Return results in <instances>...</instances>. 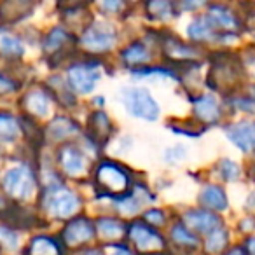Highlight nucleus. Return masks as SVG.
I'll return each mask as SVG.
<instances>
[{
	"instance_id": "obj_1",
	"label": "nucleus",
	"mask_w": 255,
	"mask_h": 255,
	"mask_svg": "<svg viewBox=\"0 0 255 255\" xmlns=\"http://www.w3.org/2000/svg\"><path fill=\"white\" fill-rule=\"evenodd\" d=\"M95 189L100 198H121L126 199L129 196V177L121 166L114 163H102L95 173Z\"/></svg>"
},
{
	"instance_id": "obj_2",
	"label": "nucleus",
	"mask_w": 255,
	"mask_h": 255,
	"mask_svg": "<svg viewBox=\"0 0 255 255\" xmlns=\"http://www.w3.org/2000/svg\"><path fill=\"white\" fill-rule=\"evenodd\" d=\"M121 100L131 116L145 121H156L159 117V105L147 89L124 88L121 91Z\"/></svg>"
},
{
	"instance_id": "obj_3",
	"label": "nucleus",
	"mask_w": 255,
	"mask_h": 255,
	"mask_svg": "<svg viewBox=\"0 0 255 255\" xmlns=\"http://www.w3.org/2000/svg\"><path fill=\"white\" fill-rule=\"evenodd\" d=\"M81 206L79 198L61 185H51L44 194V208L56 219H68Z\"/></svg>"
},
{
	"instance_id": "obj_4",
	"label": "nucleus",
	"mask_w": 255,
	"mask_h": 255,
	"mask_svg": "<svg viewBox=\"0 0 255 255\" xmlns=\"http://www.w3.org/2000/svg\"><path fill=\"white\" fill-rule=\"evenodd\" d=\"M2 187H4L5 194L11 196L12 199L25 201L32 196L33 189H35V177L28 166L11 168L5 171L4 178H2Z\"/></svg>"
},
{
	"instance_id": "obj_5",
	"label": "nucleus",
	"mask_w": 255,
	"mask_h": 255,
	"mask_svg": "<svg viewBox=\"0 0 255 255\" xmlns=\"http://www.w3.org/2000/svg\"><path fill=\"white\" fill-rule=\"evenodd\" d=\"M220 58L213 60V67L210 72L208 82L212 88H219L222 89L224 86H236L238 81L243 75V68L238 63L236 60L226 56V54H219Z\"/></svg>"
},
{
	"instance_id": "obj_6",
	"label": "nucleus",
	"mask_w": 255,
	"mask_h": 255,
	"mask_svg": "<svg viewBox=\"0 0 255 255\" xmlns=\"http://www.w3.org/2000/svg\"><path fill=\"white\" fill-rule=\"evenodd\" d=\"M117 40L116 30L107 23H96V25L86 28L81 44L91 53H105L112 49Z\"/></svg>"
},
{
	"instance_id": "obj_7",
	"label": "nucleus",
	"mask_w": 255,
	"mask_h": 255,
	"mask_svg": "<svg viewBox=\"0 0 255 255\" xmlns=\"http://www.w3.org/2000/svg\"><path fill=\"white\" fill-rule=\"evenodd\" d=\"M128 236L129 240L135 243V247L138 248L142 254H157L159 250L164 248V241L156 231L150 226L142 222H135L129 229H128Z\"/></svg>"
},
{
	"instance_id": "obj_8",
	"label": "nucleus",
	"mask_w": 255,
	"mask_h": 255,
	"mask_svg": "<svg viewBox=\"0 0 255 255\" xmlns=\"http://www.w3.org/2000/svg\"><path fill=\"white\" fill-rule=\"evenodd\" d=\"M100 79V72L96 68V65L89 63H79L68 68L67 72V82L70 86V89L77 93H91L96 86V81Z\"/></svg>"
},
{
	"instance_id": "obj_9",
	"label": "nucleus",
	"mask_w": 255,
	"mask_h": 255,
	"mask_svg": "<svg viewBox=\"0 0 255 255\" xmlns=\"http://www.w3.org/2000/svg\"><path fill=\"white\" fill-rule=\"evenodd\" d=\"M96 234V227L91 220L88 219H79L72 220L67 224L63 231V241L68 247H79V245H84L88 241H91Z\"/></svg>"
},
{
	"instance_id": "obj_10",
	"label": "nucleus",
	"mask_w": 255,
	"mask_h": 255,
	"mask_svg": "<svg viewBox=\"0 0 255 255\" xmlns=\"http://www.w3.org/2000/svg\"><path fill=\"white\" fill-rule=\"evenodd\" d=\"M227 136L243 152H252L255 149V124L238 123L227 128Z\"/></svg>"
},
{
	"instance_id": "obj_11",
	"label": "nucleus",
	"mask_w": 255,
	"mask_h": 255,
	"mask_svg": "<svg viewBox=\"0 0 255 255\" xmlns=\"http://www.w3.org/2000/svg\"><path fill=\"white\" fill-rule=\"evenodd\" d=\"M185 224H187V229L212 234L213 231L219 229L220 219L208 210H191V212L185 213Z\"/></svg>"
},
{
	"instance_id": "obj_12",
	"label": "nucleus",
	"mask_w": 255,
	"mask_h": 255,
	"mask_svg": "<svg viewBox=\"0 0 255 255\" xmlns=\"http://www.w3.org/2000/svg\"><path fill=\"white\" fill-rule=\"evenodd\" d=\"M60 164L63 171L70 177H77L86 170V157L81 149L75 145H67L60 152Z\"/></svg>"
},
{
	"instance_id": "obj_13",
	"label": "nucleus",
	"mask_w": 255,
	"mask_h": 255,
	"mask_svg": "<svg viewBox=\"0 0 255 255\" xmlns=\"http://www.w3.org/2000/svg\"><path fill=\"white\" fill-rule=\"evenodd\" d=\"M89 133H91L93 142L100 143V145H103L109 140L110 133H112V123H110L105 112L96 110L93 114L91 119H89Z\"/></svg>"
},
{
	"instance_id": "obj_14",
	"label": "nucleus",
	"mask_w": 255,
	"mask_h": 255,
	"mask_svg": "<svg viewBox=\"0 0 255 255\" xmlns=\"http://www.w3.org/2000/svg\"><path fill=\"white\" fill-rule=\"evenodd\" d=\"M194 112L196 117L206 124L217 123L220 119V107L213 96H199V98H196Z\"/></svg>"
},
{
	"instance_id": "obj_15",
	"label": "nucleus",
	"mask_w": 255,
	"mask_h": 255,
	"mask_svg": "<svg viewBox=\"0 0 255 255\" xmlns=\"http://www.w3.org/2000/svg\"><path fill=\"white\" fill-rule=\"evenodd\" d=\"M210 18V21L215 25V28L220 30H227V32H234V30L240 26L238 18L224 5H212L210 12L206 14Z\"/></svg>"
},
{
	"instance_id": "obj_16",
	"label": "nucleus",
	"mask_w": 255,
	"mask_h": 255,
	"mask_svg": "<svg viewBox=\"0 0 255 255\" xmlns=\"http://www.w3.org/2000/svg\"><path fill=\"white\" fill-rule=\"evenodd\" d=\"M199 203L205 208L213 210V212H222V210L227 208L226 192L219 185H208V187L203 189L201 196H199Z\"/></svg>"
},
{
	"instance_id": "obj_17",
	"label": "nucleus",
	"mask_w": 255,
	"mask_h": 255,
	"mask_svg": "<svg viewBox=\"0 0 255 255\" xmlns=\"http://www.w3.org/2000/svg\"><path fill=\"white\" fill-rule=\"evenodd\" d=\"M23 105L28 110V114H33V116L39 117L47 116V112H49V96L44 91H40V89H32V91L26 93Z\"/></svg>"
},
{
	"instance_id": "obj_18",
	"label": "nucleus",
	"mask_w": 255,
	"mask_h": 255,
	"mask_svg": "<svg viewBox=\"0 0 255 255\" xmlns=\"http://www.w3.org/2000/svg\"><path fill=\"white\" fill-rule=\"evenodd\" d=\"M77 131H79V128L74 121L67 119V117H56V119L49 124V128H47V136H49L51 140L60 142V140H65V138H68V136L75 135Z\"/></svg>"
},
{
	"instance_id": "obj_19",
	"label": "nucleus",
	"mask_w": 255,
	"mask_h": 255,
	"mask_svg": "<svg viewBox=\"0 0 255 255\" xmlns=\"http://www.w3.org/2000/svg\"><path fill=\"white\" fill-rule=\"evenodd\" d=\"M215 25L210 21L208 16H201V18H196L194 21L189 25V37L192 40H210L213 39L215 35Z\"/></svg>"
},
{
	"instance_id": "obj_20",
	"label": "nucleus",
	"mask_w": 255,
	"mask_h": 255,
	"mask_svg": "<svg viewBox=\"0 0 255 255\" xmlns=\"http://www.w3.org/2000/svg\"><path fill=\"white\" fill-rule=\"evenodd\" d=\"M164 53L168 54L170 58H175V60H191V58H196L198 56V49L192 46H187L184 44L182 40L175 39H166L164 40Z\"/></svg>"
},
{
	"instance_id": "obj_21",
	"label": "nucleus",
	"mask_w": 255,
	"mask_h": 255,
	"mask_svg": "<svg viewBox=\"0 0 255 255\" xmlns=\"http://www.w3.org/2000/svg\"><path fill=\"white\" fill-rule=\"evenodd\" d=\"M68 40H70V33H68L67 30L58 26V28H53L49 33H47V37L44 39L42 47L47 54H58L65 46H67Z\"/></svg>"
},
{
	"instance_id": "obj_22",
	"label": "nucleus",
	"mask_w": 255,
	"mask_h": 255,
	"mask_svg": "<svg viewBox=\"0 0 255 255\" xmlns=\"http://www.w3.org/2000/svg\"><path fill=\"white\" fill-rule=\"evenodd\" d=\"M26 255H61L60 245L47 236H39L30 243Z\"/></svg>"
},
{
	"instance_id": "obj_23",
	"label": "nucleus",
	"mask_w": 255,
	"mask_h": 255,
	"mask_svg": "<svg viewBox=\"0 0 255 255\" xmlns=\"http://www.w3.org/2000/svg\"><path fill=\"white\" fill-rule=\"evenodd\" d=\"M23 53H25V47L18 37L7 32L0 33V54L7 58H19L23 56Z\"/></svg>"
},
{
	"instance_id": "obj_24",
	"label": "nucleus",
	"mask_w": 255,
	"mask_h": 255,
	"mask_svg": "<svg viewBox=\"0 0 255 255\" xmlns=\"http://www.w3.org/2000/svg\"><path fill=\"white\" fill-rule=\"evenodd\" d=\"M123 60L126 61L128 65L136 67V65L147 63V61L150 60V53L147 51V47L143 46L142 42H135L123 51Z\"/></svg>"
},
{
	"instance_id": "obj_25",
	"label": "nucleus",
	"mask_w": 255,
	"mask_h": 255,
	"mask_svg": "<svg viewBox=\"0 0 255 255\" xmlns=\"http://www.w3.org/2000/svg\"><path fill=\"white\" fill-rule=\"evenodd\" d=\"M96 233L100 236L107 238V240H114V238H121L124 233H126V227H124L123 222L114 219H100L96 220Z\"/></svg>"
},
{
	"instance_id": "obj_26",
	"label": "nucleus",
	"mask_w": 255,
	"mask_h": 255,
	"mask_svg": "<svg viewBox=\"0 0 255 255\" xmlns=\"http://www.w3.org/2000/svg\"><path fill=\"white\" fill-rule=\"evenodd\" d=\"M19 133L16 119L9 114H0V142H12Z\"/></svg>"
},
{
	"instance_id": "obj_27",
	"label": "nucleus",
	"mask_w": 255,
	"mask_h": 255,
	"mask_svg": "<svg viewBox=\"0 0 255 255\" xmlns=\"http://www.w3.org/2000/svg\"><path fill=\"white\" fill-rule=\"evenodd\" d=\"M171 238H173L175 243L185 245V247H196V245H198L196 236L187 229V226H184V224H177V226L171 229Z\"/></svg>"
},
{
	"instance_id": "obj_28",
	"label": "nucleus",
	"mask_w": 255,
	"mask_h": 255,
	"mask_svg": "<svg viewBox=\"0 0 255 255\" xmlns=\"http://www.w3.org/2000/svg\"><path fill=\"white\" fill-rule=\"evenodd\" d=\"M32 11V4H26V2H5V4L0 5V16L5 18L9 16V12H16L14 21L23 16H28V12Z\"/></svg>"
},
{
	"instance_id": "obj_29",
	"label": "nucleus",
	"mask_w": 255,
	"mask_h": 255,
	"mask_svg": "<svg viewBox=\"0 0 255 255\" xmlns=\"http://www.w3.org/2000/svg\"><path fill=\"white\" fill-rule=\"evenodd\" d=\"M227 245V231L224 229H217L206 240V250L208 252H220L224 247Z\"/></svg>"
},
{
	"instance_id": "obj_30",
	"label": "nucleus",
	"mask_w": 255,
	"mask_h": 255,
	"mask_svg": "<svg viewBox=\"0 0 255 255\" xmlns=\"http://www.w3.org/2000/svg\"><path fill=\"white\" fill-rule=\"evenodd\" d=\"M147 9H149L150 16L161 19H166L170 18V14H173V5L170 2H150L147 4Z\"/></svg>"
},
{
	"instance_id": "obj_31",
	"label": "nucleus",
	"mask_w": 255,
	"mask_h": 255,
	"mask_svg": "<svg viewBox=\"0 0 255 255\" xmlns=\"http://www.w3.org/2000/svg\"><path fill=\"white\" fill-rule=\"evenodd\" d=\"M51 82L54 84V98L58 100V96H61V100L65 98V105H72V103H74V96L70 95V86H68V82H63L60 77H54Z\"/></svg>"
},
{
	"instance_id": "obj_32",
	"label": "nucleus",
	"mask_w": 255,
	"mask_h": 255,
	"mask_svg": "<svg viewBox=\"0 0 255 255\" xmlns=\"http://www.w3.org/2000/svg\"><path fill=\"white\" fill-rule=\"evenodd\" d=\"M220 175H222L226 180H234V178H238V175H240V168H238V164L233 163V161L224 159L222 163H220Z\"/></svg>"
},
{
	"instance_id": "obj_33",
	"label": "nucleus",
	"mask_w": 255,
	"mask_h": 255,
	"mask_svg": "<svg viewBox=\"0 0 255 255\" xmlns=\"http://www.w3.org/2000/svg\"><path fill=\"white\" fill-rule=\"evenodd\" d=\"M0 245H4L9 250H14V248L18 247V238H16V234L12 233L11 229L0 227Z\"/></svg>"
},
{
	"instance_id": "obj_34",
	"label": "nucleus",
	"mask_w": 255,
	"mask_h": 255,
	"mask_svg": "<svg viewBox=\"0 0 255 255\" xmlns=\"http://www.w3.org/2000/svg\"><path fill=\"white\" fill-rule=\"evenodd\" d=\"M145 219H147V222L152 224V226H163L164 213L161 212V210H149V212L145 213Z\"/></svg>"
},
{
	"instance_id": "obj_35",
	"label": "nucleus",
	"mask_w": 255,
	"mask_h": 255,
	"mask_svg": "<svg viewBox=\"0 0 255 255\" xmlns=\"http://www.w3.org/2000/svg\"><path fill=\"white\" fill-rule=\"evenodd\" d=\"M14 82L11 79L4 77V75L0 74V95H7V93H12L14 91Z\"/></svg>"
},
{
	"instance_id": "obj_36",
	"label": "nucleus",
	"mask_w": 255,
	"mask_h": 255,
	"mask_svg": "<svg viewBox=\"0 0 255 255\" xmlns=\"http://www.w3.org/2000/svg\"><path fill=\"white\" fill-rule=\"evenodd\" d=\"M102 7L105 9V11L114 12V11H119V9H123L124 4H123V2H103Z\"/></svg>"
},
{
	"instance_id": "obj_37",
	"label": "nucleus",
	"mask_w": 255,
	"mask_h": 255,
	"mask_svg": "<svg viewBox=\"0 0 255 255\" xmlns=\"http://www.w3.org/2000/svg\"><path fill=\"white\" fill-rule=\"evenodd\" d=\"M112 254L110 255H131V252L129 250H126V248H123V247H112Z\"/></svg>"
},
{
	"instance_id": "obj_38",
	"label": "nucleus",
	"mask_w": 255,
	"mask_h": 255,
	"mask_svg": "<svg viewBox=\"0 0 255 255\" xmlns=\"http://www.w3.org/2000/svg\"><path fill=\"white\" fill-rule=\"evenodd\" d=\"M247 252L250 255H255V238H248L247 240Z\"/></svg>"
},
{
	"instance_id": "obj_39",
	"label": "nucleus",
	"mask_w": 255,
	"mask_h": 255,
	"mask_svg": "<svg viewBox=\"0 0 255 255\" xmlns=\"http://www.w3.org/2000/svg\"><path fill=\"white\" fill-rule=\"evenodd\" d=\"M227 255H247V252H245L243 248H234V250H231Z\"/></svg>"
},
{
	"instance_id": "obj_40",
	"label": "nucleus",
	"mask_w": 255,
	"mask_h": 255,
	"mask_svg": "<svg viewBox=\"0 0 255 255\" xmlns=\"http://www.w3.org/2000/svg\"><path fill=\"white\" fill-rule=\"evenodd\" d=\"M0 210H7V201L4 199V196H0Z\"/></svg>"
},
{
	"instance_id": "obj_41",
	"label": "nucleus",
	"mask_w": 255,
	"mask_h": 255,
	"mask_svg": "<svg viewBox=\"0 0 255 255\" xmlns=\"http://www.w3.org/2000/svg\"><path fill=\"white\" fill-rule=\"evenodd\" d=\"M84 255H103V254H102L100 250H88Z\"/></svg>"
},
{
	"instance_id": "obj_42",
	"label": "nucleus",
	"mask_w": 255,
	"mask_h": 255,
	"mask_svg": "<svg viewBox=\"0 0 255 255\" xmlns=\"http://www.w3.org/2000/svg\"><path fill=\"white\" fill-rule=\"evenodd\" d=\"M252 93H254V96H255V86H254V88H252Z\"/></svg>"
},
{
	"instance_id": "obj_43",
	"label": "nucleus",
	"mask_w": 255,
	"mask_h": 255,
	"mask_svg": "<svg viewBox=\"0 0 255 255\" xmlns=\"http://www.w3.org/2000/svg\"><path fill=\"white\" fill-rule=\"evenodd\" d=\"M150 255H161V254H150Z\"/></svg>"
}]
</instances>
